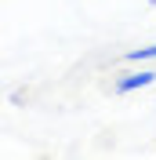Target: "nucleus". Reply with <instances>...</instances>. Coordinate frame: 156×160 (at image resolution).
<instances>
[{
	"label": "nucleus",
	"instance_id": "1",
	"mask_svg": "<svg viewBox=\"0 0 156 160\" xmlns=\"http://www.w3.org/2000/svg\"><path fill=\"white\" fill-rule=\"evenodd\" d=\"M153 84H156V69H134V73H124L113 88H116V95H131V91L153 88Z\"/></svg>",
	"mask_w": 156,
	"mask_h": 160
},
{
	"label": "nucleus",
	"instance_id": "2",
	"mask_svg": "<svg viewBox=\"0 0 156 160\" xmlns=\"http://www.w3.org/2000/svg\"><path fill=\"white\" fill-rule=\"evenodd\" d=\"M156 58V44H149V48H131L124 55V62H153Z\"/></svg>",
	"mask_w": 156,
	"mask_h": 160
}]
</instances>
